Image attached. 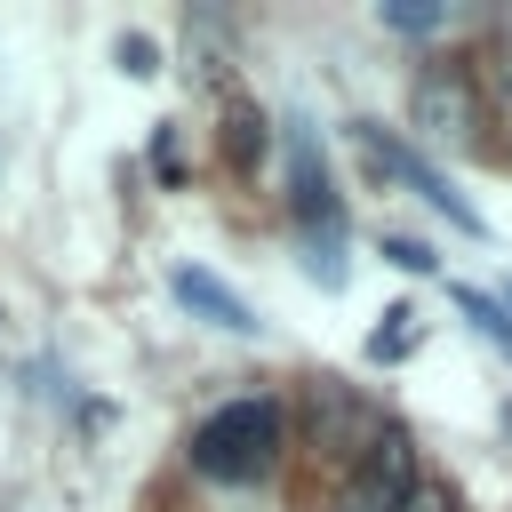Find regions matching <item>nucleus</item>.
<instances>
[{"label":"nucleus","mask_w":512,"mask_h":512,"mask_svg":"<svg viewBox=\"0 0 512 512\" xmlns=\"http://www.w3.org/2000/svg\"><path fill=\"white\" fill-rule=\"evenodd\" d=\"M384 24H400V32H432L440 8H384Z\"/></svg>","instance_id":"obj_10"},{"label":"nucleus","mask_w":512,"mask_h":512,"mask_svg":"<svg viewBox=\"0 0 512 512\" xmlns=\"http://www.w3.org/2000/svg\"><path fill=\"white\" fill-rule=\"evenodd\" d=\"M232 128H240V136H232V152H240V160H256V152H264V120H248V112H240Z\"/></svg>","instance_id":"obj_11"},{"label":"nucleus","mask_w":512,"mask_h":512,"mask_svg":"<svg viewBox=\"0 0 512 512\" xmlns=\"http://www.w3.org/2000/svg\"><path fill=\"white\" fill-rule=\"evenodd\" d=\"M384 320H392V328H376V336H368V352H376V360H392V352H408V344H416V312H408V304H392Z\"/></svg>","instance_id":"obj_5"},{"label":"nucleus","mask_w":512,"mask_h":512,"mask_svg":"<svg viewBox=\"0 0 512 512\" xmlns=\"http://www.w3.org/2000/svg\"><path fill=\"white\" fill-rule=\"evenodd\" d=\"M168 288H176V304L208 312V320H216V328H232V336H248V328H256V312H248V304H240V296H232V288H224L216 272H192V264H184V272H176Z\"/></svg>","instance_id":"obj_4"},{"label":"nucleus","mask_w":512,"mask_h":512,"mask_svg":"<svg viewBox=\"0 0 512 512\" xmlns=\"http://www.w3.org/2000/svg\"><path fill=\"white\" fill-rule=\"evenodd\" d=\"M456 304H464V312H472V320H480L488 336H512V320H504V312H496L488 296H472V288H456Z\"/></svg>","instance_id":"obj_7"},{"label":"nucleus","mask_w":512,"mask_h":512,"mask_svg":"<svg viewBox=\"0 0 512 512\" xmlns=\"http://www.w3.org/2000/svg\"><path fill=\"white\" fill-rule=\"evenodd\" d=\"M280 456V400H224L192 432V464L208 480H256Z\"/></svg>","instance_id":"obj_1"},{"label":"nucleus","mask_w":512,"mask_h":512,"mask_svg":"<svg viewBox=\"0 0 512 512\" xmlns=\"http://www.w3.org/2000/svg\"><path fill=\"white\" fill-rule=\"evenodd\" d=\"M120 72H136V80H152V72H160V48H152L144 32H128V40H120Z\"/></svg>","instance_id":"obj_6"},{"label":"nucleus","mask_w":512,"mask_h":512,"mask_svg":"<svg viewBox=\"0 0 512 512\" xmlns=\"http://www.w3.org/2000/svg\"><path fill=\"white\" fill-rule=\"evenodd\" d=\"M400 512H456V496H448V488H432V480H416V496H408Z\"/></svg>","instance_id":"obj_9"},{"label":"nucleus","mask_w":512,"mask_h":512,"mask_svg":"<svg viewBox=\"0 0 512 512\" xmlns=\"http://www.w3.org/2000/svg\"><path fill=\"white\" fill-rule=\"evenodd\" d=\"M360 152H368L376 168H392V176H408V184H416V192H424V200H432V208H440L448 224H464V232H488V224H480V208H472V200H464L456 184H440V176H432V168H424V160H416L408 144H392L384 128H368V120H360Z\"/></svg>","instance_id":"obj_3"},{"label":"nucleus","mask_w":512,"mask_h":512,"mask_svg":"<svg viewBox=\"0 0 512 512\" xmlns=\"http://www.w3.org/2000/svg\"><path fill=\"white\" fill-rule=\"evenodd\" d=\"M408 496H416V448H408V432H376L368 456L352 464L336 512H400Z\"/></svg>","instance_id":"obj_2"},{"label":"nucleus","mask_w":512,"mask_h":512,"mask_svg":"<svg viewBox=\"0 0 512 512\" xmlns=\"http://www.w3.org/2000/svg\"><path fill=\"white\" fill-rule=\"evenodd\" d=\"M384 256H392L400 272H432V248H416V240H384Z\"/></svg>","instance_id":"obj_8"}]
</instances>
